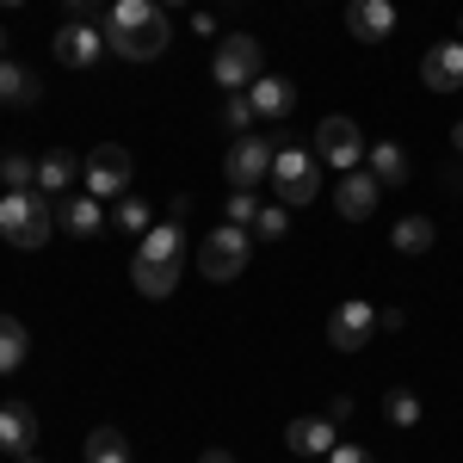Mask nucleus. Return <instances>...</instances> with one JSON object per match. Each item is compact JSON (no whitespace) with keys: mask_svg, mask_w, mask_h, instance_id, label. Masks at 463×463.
Instances as JSON below:
<instances>
[{"mask_svg":"<svg viewBox=\"0 0 463 463\" xmlns=\"http://www.w3.org/2000/svg\"><path fill=\"white\" fill-rule=\"evenodd\" d=\"M99 32H106V50H118L124 62H155L167 50L174 25H167V6L161 0H111Z\"/></svg>","mask_w":463,"mask_h":463,"instance_id":"1","label":"nucleus"},{"mask_svg":"<svg viewBox=\"0 0 463 463\" xmlns=\"http://www.w3.org/2000/svg\"><path fill=\"white\" fill-rule=\"evenodd\" d=\"M50 229H56V198H43V192H6L0 198V235L13 241V248H43L50 241Z\"/></svg>","mask_w":463,"mask_h":463,"instance_id":"2","label":"nucleus"},{"mask_svg":"<svg viewBox=\"0 0 463 463\" xmlns=\"http://www.w3.org/2000/svg\"><path fill=\"white\" fill-rule=\"evenodd\" d=\"M316 161H321V155L309 143H279V155H272V192H279V204H285V211L316 204V185H321Z\"/></svg>","mask_w":463,"mask_h":463,"instance_id":"3","label":"nucleus"},{"mask_svg":"<svg viewBox=\"0 0 463 463\" xmlns=\"http://www.w3.org/2000/svg\"><path fill=\"white\" fill-rule=\"evenodd\" d=\"M248 235H253V229H235V222L211 229V235L198 241V272H204L211 285H229V279H241V272H248V253H253Z\"/></svg>","mask_w":463,"mask_h":463,"instance_id":"4","label":"nucleus"},{"mask_svg":"<svg viewBox=\"0 0 463 463\" xmlns=\"http://www.w3.org/2000/svg\"><path fill=\"white\" fill-rule=\"evenodd\" d=\"M211 74H216V87L222 93H248L253 80H260V37H222L216 43V56H211Z\"/></svg>","mask_w":463,"mask_h":463,"instance_id":"5","label":"nucleus"},{"mask_svg":"<svg viewBox=\"0 0 463 463\" xmlns=\"http://www.w3.org/2000/svg\"><path fill=\"white\" fill-rule=\"evenodd\" d=\"M80 192H93L99 204H106V198H124V192H130V148H118V143L93 148V155H87V174H80Z\"/></svg>","mask_w":463,"mask_h":463,"instance_id":"6","label":"nucleus"},{"mask_svg":"<svg viewBox=\"0 0 463 463\" xmlns=\"http://www.w3.org/2000/svg\"><path fill=\"white\" fill-rule=\"evenodd\" d=\"M272 155H279V143H266V137H235L229 161H222V174H229L235 192H253V185L272 179Z\"/></svg>","mask_w":463,"mask_h":463,"instance_id":"7","label":"nucleus"},{"mask_svg":"<svg viewBox=\"0 0 463 463\" xmlns=\"http://www.w3.org/2000/svg\"><path fill=\"white\" fill-rule=\"evenodd\" d=\"M316 155L327 167H340V174H353L358 161H364V137H358L353 118H321L316 124Z\"/></svg>","mask_w":463,"mask_h":463,"instance_id":"8","label":"nucleus"},{"mask_svg":"<svg viewBox=\"0 0 463 463\" xmlns=\"http://www.w3.org/2000/svg\"><path fill=\"white\" fill-rule=\"evenodd\" d=\"M106 56V32L93 25V19H69L62 32H56V62L62 69H93Z\"/></svg>","mask_w":463,"mask_h":463,"instance_id":"9","label":"nucleus"},{"mask_svg":"<svg viewBox=\"0 0 463 463\" xmlns=\"http://www.w3.org/2000/svg\"><path fill=\"white\" fill-rule=\"evenodd\" d=\"M371 334H377V309H371L364 297H346V303L334 309V321H327V340H334L340 353H364Z\"/></svg>","mask_w":463,"mask_h":463,"instance_id":"10","label":"nucleus"},{"mask_svg":"<svg viewBox=\"0 0 463 463\" xmlns=\"http://www.w3.org/2000/svg\"><path fill=\"white\" fill-rule=\"evenodd\" d=\"M377 204H383V185H377V174H371V167H364V174L353 167V174L334 185V211L346 216V222H371V216H377Z\"/></svg>","mask_w":463,"mask_h":463,"instance_id":"11","label":"nucleus"},{"mask_svg":"<svg viewBox=\"0 0 463 463\" xmlns=\"http://www.w3.org/2000/svg\"><path fill=\"white\" fill-rule=\"evenodd\" d=\"M420 80H427L432 93H458V87H463V37H451V43H432L427 62H420Z\"/></svg>","mask_w":463,"mask_h":463,"instance_id":"12","label":"nucleus"},{"mask_svg":"<svg viewBox=\"0 0 463 463\" xmlns=\"http://www.w3.org/2000/svg\"><path fill=\"white\" fill-rule=\"evenodd\" d=\"M32 445H37V414L25 402H6L0 408V451L19 463V458H32Z\"/></svg>","mask_w":463,"mask_h":463,"instance_id":"13","label":"nucleus"},{"mask_svg":"<svg viewBox=\"0 0 463 463\" xmlns=\"http://www.w3.org/2000/svg\"><path fill=\"white\" fill-rule=\"evenodd\" d=\"M285 445L297 451V458H327L340 439H334V420H321V414H297L285 427Z\"/></svg>","mask_w":463,"mask_h":463,"instance_id":"14","label":"nucleus"},{"mask_svg":"<svg viewBox=\"0 0 463 463\" xmlns=\"http://www.w3.org/2000/svg\"><path fill=\"white\" fill-rule=\"evenodd\" d=\"M56 222H62L69 235L87 241V235H99V229H106V211H99V198H93V192H69V198H56Z\"/></svg>","mask_w":463,"mask_h":463,"instance_id":"15","label":"nucleus"},{"mask_svg":"<svg viewBox=\"0 0 463 463\" xmlns=\"http://www.w3.org/2000/svg\"><path fill=\"white\" fill-rule=\"evenodd\" d=\"M248 106H253V118H290L297 111V87L285 74H260L248 87Z\"/></svg>","mask_w":463,"mask_h":463,"instance_id":"16","label":"nucleus"},{"mask_svg":"<svg viewBox=\"0 0 463 463\" xmlns=\"http://www.w3.org/2000/svg\"><path fill=\"white\" fill-rule=\"evenodd\" d=\"M346 32L364 37V43H383V37L395 32V6L390 0H353V6H346Z\"/></svg>","mask_w":463,"mask_h":463,"instance_id":"17","label":"nucleus"},{"mask_svg":"<svg viewBox=\"0 0 463 463\" xmlns=\"http://www.w3.org/2000/svg\"><path fill=\"white\" fill-rule=\"evenodd\" d=\"M80 174H87V167L74 161L69 148H50V155L37 161V192H43V198H69V185H74Z\"/></svg>","mask_w":463,"mask_h":463,"instance_id":"18","label":"nucleus"},{"mask_svg":"<svg viewBox=\"0 0 463 463\" xmlns=\"http://www.w3.org/2000/svg\"><path fill=\"white\" fill-rule=\"evenodd\" d=\"M130 285L143 290V297H155V303H161V297H174L179 260H143V253H137V260H130Z\"/></svg>","mask_w":463,"mask_h":463,"instance_id":"19","label":"nucleus"},{"mask_svg":"<svg viewBox=\"0 0 463 463\" xmlns=\"http://www.w3.org/2000/svg\"><path fill=\"white\" fill-rule=\"evenodd\" d=\"M364 167L377 174L383 192H390V185H408V155H402L395 143H371V148H364Z\"/></svg>","mask_w":463,"mask_h":463,"instance_id":"20","label":"nucleus"},{"mask_svg":"<svg viewBox=\"0 0 463 463\" xmlns=\"http://www.w3.org/2000/svg\"><path fill=\"white\" fill-rule=\"evenodd\" d=\"M37 74L25 62H0V106H37Z\"/></svg>","mask_w":463,"mask_h":463,"instance_id":"21","label":"nucleus"},{"mask_svg":"<svg viewBox=\"0 0 463 463\" xmlns=\"http://www.w3.org/2000/svg\"><path fill=\"white\" fill-rule=\"evenodd\" d=\"M87 463H137V458H130V439L118 427H93L87 432Z\"/></svg>","mask_w":463,"mask_h":463,"instance_id":"22","label":"nucleus"},{"mask_svg":"<svg viewBox=\"0 0 463 463\" xmlns=\"http://www.w3.org/2000/svg\"><path fill=\"white\" fill-rule=\"evenodd\" d=\"M25 353H32V334L13 316H0V377H13V371L25 364Z\"/></svg>","mask_w":463,"mask_h":463,"instance_id":"23","label":"nucleus"},{"mask_svg":"<svg viewBox=\"0 0 463 463\" xmlns=\"http://www.w3.org/2000/svg\"><path fill=\"white\" fill-rule=\"evenodd\" d=\"M0 185H6V192H32V185H37V161H32V155H19V148L0 155Z\"/></svg>","mask_w":463,"mask_h":463,"instance_id":"24","label":"nucleus"},{"mask_svg":"<svg viewBox=\"0 0 463 463\" xmlns=\"http://www.w3.org/2000/svg\"><path fill=\"white\" fill-rule=\"evenodd\" d=\"M390 241H395V253H427L432 248V222H427V216H402Z\"/></svg>","mask_w":463,"mask_h":463,"instance_id":"25","label":"nucleus"},{"mask_svg":"<svg viewBox=\"0 0 463 463\" xmlns=\"http://www.w3.org/2000/svg\"><path fill=\"white\" fill-rule=\"evenodd\" d=\"M222 130H229V137H253V106H248V93H222Z\"/></svg>","mask_w":463,"mask_h":463,"instance_id":"26","label":"nucleus"},{"mask_svg":"<svg viewBox=\"0 0 463 463\" xmlns=\"http://www.w3.org/2000/svg\"><path fill=\"white\" fill-rule=\"evenodd\" d=\"M383 414H390V427H414L427 408H420V395H414V390H390V395H383Z\"/></svg>","mask_w":463,"mask_h":463,"instance_id":"27","label":"nucleus"},{"mask_svg":"<svg viewBox=\"0 0 463 463\" xmlns=\"http://www.w3.org/2000/svg\"><path fill=\"white\" fill-rule=\"evenodd\" d=\"M118 229H124V235H148V229H155V216H148L143 198H130V192L118 198Z\"/></svg>","mask_w":463,"mask_h":463,"instance_id":"28","label":"nucleus"},{"mask_svg":"<svg viewBox=\"0 0 463 463\" xmlns=\"http://www.w3.org/2000/svg\"><path fill=\"white\" fill-rule=\"evenodd\" d=\"M253 235L285 241V235H290V211H285V204H260V216H253Z\"/></svg>","mask_w":463,"mask_h":463,"instance_id":"29","label":"nucleus"},{"mask_svg":"<svg viewBox=\"0 0 463 463\" xmlns=\"http://www.w3.org/2000/svg\"><path fill=\"white\" fill-rule=\"evenodd\" d=\"M253 216H260V198L253 192H229V222L235 229H253Z\"/></svg>","mask_w":463,"mask_h":463,"instance_id":"30","label":"nucleus"},{"mask_svg":"<svg viewBox=\"0 0 463 463\" xmlns=\"http://www.w3.org/2000/svg\"><path fill=\"white\" fill-rule=\"evenodd\" d=\"M321 463H377V458H371L364 445H353V439H340V445H334V451H327Z\"/></svg>","mask_w":463,"mask_h":463,"instance_id":"31","label":"nucleus"},{"mask_svg":"<svg viewBox=\"0 0 463 463\" xmlns=\"http://www.w3.org/2000/svg\"><path fill=\"white\" fill-rule=\"evenodd\" d=\"M62 6H69V19H93L99 13V0H62Z\"/></svg>","mask_w":463,"mask_h":463,"instance_id":"32","label":"nucleus"},{"mask_svg":"<svg viewBox=\"0 0 463 463\" xmlns=\"http://www.w3.org/2000/svg\"><path fill=\"white\" fill-rule=\"evenodd\" d=\"M198 463H235V458H229V451H204Z\"/></svg>","mask_w":463,"mask_h":463,"instance_id":"33","label":"nucleus"},{"mask_svg":"<svg viewBox=\"0 0 463 463\" xmlns=\"http://www.w3.org/2000/svg\"><path fill=\"white\" fill-rule=\"evenodd\" d=\"M451 143H458V155H463V124H458V130H451Z\"/></svg>","mask_w":463,"mask_h":463,"instance_id":"34","label":"nucleus"},{"mask_svg":"<svg viewBox=\"0 0 463 463\" xmlns=\"http://www.w3.org/2000/svg\"><path fill=\"white\" fill-rule=\"evenodd\" d=\"M0 62H6V32H0Z\"/></svg>","mask_w":463,"mask_h":463,"instance_id":"35","label":"nucleus"},{"mask_svg":"<svg viewBox=\"0 0 463 463\" xmlns=\"http://www.w3.org/2000/svg\"><path fill=\"white\" fill-rule=\"evenodd\" d=\"M0 6H25V0H0Z\"/></svg>","mask_w":463,"mask_h":463,"instance_id":"36","label":"nucleus"},{"mask_svg":"<svg viewBox=\"0 0 463 463\" xmlns=\"http://www.w3.org/2000/svg\"><path fill=\"white\" fill-rule=\"evenodd\" d=\"M161 6H185V0H161Z\"/></svg>","mask_w":463,"mask_h":463,"instance_id":"37","label":"nucleus"},{"mask_svg":"<svg viewBox=\"0 0 463 463\" xmlns=\"http://www.w3.org/2000/svg\"><path fill=\"white\" fill-rule=\"evenodd\" d=\"M19 463H43V458H19Z\"/></svg>","mask_w":463,"mask_h":463,"instance_id":"38","label":"nucleus"}]
</instances>
